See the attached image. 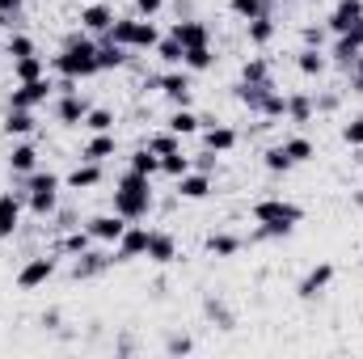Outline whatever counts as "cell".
<instances>
[{
    "label": "cell",
    "instance_id": "1",
    "mask_svg": "<svg viewBox=\"0 0 363 359\" xmlns=\"http://www.w3.org/2000/svg\"><path fill=\"white\" fill-rule=\"evenodd\" d=\"M51 68L60 77H72V81H85V77H97V43L89 38V30H72L64 38V51L51 60Z\"/></svg>",
    "mask_w": 363,
    "mask_h": 359
},
{
    "label": "cell",
    "instance_id": "2",
    "mask_svg": "<svg viewBox=\"0 0 363 359\" xmlns=\"http://www.w3.org/2000/svg\"><path fill=\"white\" fill-rule=\"evenodd\" d=\"M114 211L123 220H144L152 211V178L127 170L123 178L114 182Z\"/></svg>",
    "mask_w": 363,
    "mask_h": 359
},
{
    "label": "cell",
    "instance_id": "3",
    "mask_svg": "<svg viewBox=\"0 0 363 359\" xmlns=\"http://www.w3.org/2000/svg\"><path fill=\"white\" fill-rule=\"evenodd\" d=\"M254 220L258 224H283L296 233V224L304 220V207L300 203H287V199H258L254 203Z\"/></svg>",
    "mask_w": 363,
    "mask_h": 359
},
{
    "label": "cell",
    "instance_id": "4",
    "mask_svg": "<svg viewBox=\"0 0 363 359\" xmlns=\"http://www.w3.org/2000/svg\"><path fill=\"white\" fill-rule=\"evenodd\" d=\"M51 93H55V81H51V77H38V81H21L17 89L9 93V106H13V110H34V106H43Z\"/></svg>",
    "mask_w": 363,
    "mask_h": 359
},
{
    "label": "cell",
    "instance_id": "5",
    "mask_svg": "<svg viewBox=\"0 0 363 359\" xmlns=\"http://www.w3.org/2000/svg\"><path fill=\"white\" fill-rule=\"evenodd\" d=\"M148 85H152V89H161L174 106H190V93H194V81H190V72H186V68H169L165 77H152Z\"/></svg>",
    "mask_w": 363,
    "mask_h": 359
},
{
    "label": "cell",
    "instance_id": "6",
    "mask_svg": "<svg viewBox=\"0 0 363 359\" xmlns=\"http://www.w3.org/2000/svg\"><path fill=\"white\" fill-rule=\"evenodd\" d=\"M148 233H152V228H140V224L131 220V224L123 228V237L110 245V250H114V263H131V258H144V250H148Z\"/></svg>",
    "mask_w": 363,
    "mask_h": 359
},
{
    "label": "cell",
    "instance_id": "7",
    "mask_svg": "<svg viewBox=\"0 0 363 359\" xmlns=\"http://www.w3.org/2000/svg\"><path fill=\"white\" fill-rule=\"evenodd\" d=\"M55 270H60V263H55L51 254H38V258H30L26 267L17 270V287H26V292H30V287H43Z\"/></svg>",
    "mask_w": 363,
    "mask_h": 359
},
{
    "label": "cell",
    "instance_id": "8",
    "mask_svg": "<svg viewBox=\"0 0 363 359\" xmlns=\"http://www.w3.org/2000/svg\"><path fill=\"white\" fill-rule=\"evenodd\" d=\"M330 283H334V263H317V267L296 283V296H300V300H317V296H325Z\"/></svg>",
    "mask_w": 363,
    "mask_h": 359
},
{
    "label": "cell",
    "instance_id": "9",
    "mask_svg": "<svg viewBox=\"0 0 363 359\" xmlns=\"http://www.w3.org/2000/svg\"><path fill=\"white\" fill-rule=\"evenodd\" d=\"M144 258L157 263V267H169V263L178 258V241H174V233L152 228V233H148V250H144Z\"/></svg>",
    "mask_w": 363,
    "mask_h": 359
},
{
    "label": "cell",
    "instance_id": "10",
    "mask_svg": "<svg viewBox=\"0 0 363 359\" xmlns=\"http://www.w3.org/2000/svg\"><path fill=\"white\" fill-rule=\"evenodd\" d=\"M127 224H131V220H123L118 211H110V216H93L85 228L93 233V241H97V245H114V241L123 237V228H127Z\"/></svg>",
    "mask_w": 363,
    "mask_h": 359
},
{
    "label": "cell",
    "instance_id": "11",
    "mask_svg": "<svg viewBox=\"0 0 363 359\" xmlns=\"http://www.w3.org/2000/svg\"><path fill=\"white\" fill-rule=\"evenodd\" d=\"M17 228H21V194L0 190V241L17 237Z\"/></svg>",
    "mask_w": 363,
    "mask_h": 359
},
{
    "label": "cell",
    "instance_id": "12",
    "mask_svg": "<svg viewBox=\"0 0 363 359\" xmlns=\"http://www.w3.org/2000/svg\"><path fill=\"white\" fill-rule=\"evenodd\" d=\"M359 17H363V0H338L334 13H330V21H325V30L330 34H347Z\"/></svg>",
    "mask_w": 363,
    "mask_h": 359
},
{
    "label": "cell",
    "instance_id": "13",
    "mask_svg": "<svg viewBox=\"0 0 363 359\" xmlns=\"http://www.w3.org/2000/svg\"><path fill=\"white\" fill-rule=\"evenodd\" d=\"M89 110H93V106L81 97V93H64V97H60V106H55V118H60L64 127H81Z\"/></svg>",
    "mask_w": 363,
    "mask_h": 359
},
{
    "label": "cell",
    "instance_id": "14",
    "mask_svg": "<svg viewBox=\"0 0 363 359\" xmlns=\"http://www.w3.org/2000/svg\"><path fill=\"white\" fill-rule=\"evenodd\" d=\"M110 26H114V9H110V4L93 0V4H85V9H81V30H89V34H97V38H101Z\"/></svg>",
    "mask_w": 363,
    "mask_h": 359
},
{
    "label": "cell",
    "instance_id": "15",
    "mask_svg": "<svg viewBox=\"0 0 363 359\" xmlns=\"http://www.w3.org/2000/svg\"><path fill=\"white\" fill-rule=\"evenodd\" d=\"M169 34L178 38L182 47H211V30H207V21H194V17L178 21V26H174Z\"/></svg>",
    "mask_w": 363,
    "mask_h": 359
},
{
    "label": "cell",
    "instance_id": "16",
    "mask_svg": "<svg viewBox=\"0 0 363 359\" xmlns=\"http://www.w3.org/2000/svg\"><path fill=\"white\" fill-rule=\"evenodd\" d=\"M241 144V136L233 131V127H224V123H207V131H203V148H211V153H233Z\"/></svg>",
    "mask_w": 363,
    "mask_h": 359
},
{
    "label": "cell",
    "instance_id": "17",
    "mask_svg": "<svg viewBox=\"0 0 363 359\" xmlns=\"http://www.w3.org/2000/svg\"><path fill=\"white\" fill-rule=\"evenodd\" d=\"M34 170H38V148H34L30 140L13 144V153H9V174H13V178H26V174H34Z\"/></svg>",
    "mask_w": 363,
    "mask_h": 359
},
{
    "label": "cell",
    "instance_id": "18",
    "mask_svg": "<svg viewBox=\"0 0 363 359\" xmlns=\"http://www.w3.org/2000/svg\"><path fill=\"white\" fill-rule=\"evenodd\" d=\"M26 207L38 216V220H51L60 211V186H43V190H30L26 194Z\"/></svg>",
    "mask_w": 363,
    "mask_h": 359
},
{
    "label": "cell",
    "instance_id": "19",
    "mask_svg": "<svg viewBox=\"0 0 363 359\" xmlns=\"http://www.w3.org/2000/svg\"><path fill=\"white\" fill-rule=\"evenodd\" d=\"M233 93H237V101H241L245 110L262 114V110H267V101H271V93H274V81H262V85H245V81H241Z\"/></svg>",
    "mask_w": 363,
    "mask_h": 359
},
{
    "label": "cell",
    "instance_id": "20",
    "mask_svg": "<svg viewBox=\"0 0 363 359\" xmlns=\"http://www.w3.org/2000/svg\"><path fill=\"white\" fill-rule=\"evenodd\" d=\"M114 263V250L110 254H101V250H85V254H77V267H72V279H97L101 270Z\"/></svg>",
    "mask_w": 363,
    "mask_h": 359
},
{
    "label": "cell",
    "instance_id": "21",
    "mask_svg": "<svg viewBox=\"0 0 363 359\" xmlns=\"http://www.w3.org/2000/svg\"><path fill=\"white\" fill-rule=\"evenodd\" d=\"M127 64V47H118L114 38H97V72H118Z\"/></svg>",
    "mask_w": 363,
    "mask_h": 359
},
{
    "label": "cell",
    "instance_id": "22",
    "mask_svg": "<svg viewBox=\"0 0 363 359\" xmlns=\"http://www.w3.org/2000/svg\"><path fill=\"white\" fill-rule=\"evenodd\" d=\"M118 153V140H114V131H93V140L81 148V161H106V157H114Z\"/></svg>",
    "mask_w": 363,
    "mask_h": 359
},
{
    "label": "cell",
    "instance_id": "23",
    "mask_svg": "<svg viewBox=\"0 0 363 359\" xmlns=\"http://www.w3.org/2000/svg\"><path fill=\"white\" fill-rule=\"evenodd\" d=\"M207 194H211V174H199V170H190V174H182V178H178V199L199 203V199H207Z\"/></svg>",
    "mask_w": 363,
    "mask_h": 359
},
{
    "label": "cell",
    "instance_id": "24",
    "mask_svg": "<svg viewBox=\"0 0 363 359\" xmlns=\"http://www.w3.org/2000/svg\"><path fill=\"white\" fill-rule=\"evenodd\" d=\"M93 245H97V241H93V233L77 224V228H68V233L55 241V254H72V258H77V254H85V250H93Z\"/></svg>",
    "mask_w": 363,
    "mask_h": 359
},
{
    "label": "cell",
    "instance_id": "25",
    "mask_svg": "<svg viewBox=\"0 0 363 359\" xmlns=\"http://www.w3.org/2000/svg\"><path fill=\"white\" fill-rule=\"evenodd\" d=\"M161 43V30L152 17H135V30H131V51H152Z\"/></svg>",
    "mask_w": 363,
    "mask_h": 359
},
{
    "label": "cell",
    "instance_id": "26",
    "mask_svg": "<svg viewBox=\"0 0 363 359\" xmlns=\"http://www.w3.org/2000/svg\"><path fill=\"white\" fill-rule=\"evenodd\" d=\"M296 68H300V77H325V68H330V60H325V51L321 47H304L300 55H296Z\"/></svg>",
    "mask_w": 363,
    "mask_h": 359
},
{
    "label": "cell",
    "instance_id": "27",
    "mask_svg": "<svg viewBox=\"0 0 363 359\" xmlns=\"http://www.w3.org/2000/svg\"><path fill=\"white\" fill-rule=\"evenodd\" d=\"M241 237L237 233H207V241H203V250L207 254H216V258H233V254H241Z\"/></svg>",
    "mask_w": 363,
    "mask_h": 359
},
{
    "label": "cell",
    "instance_id": "28",
    "mask_svg": "<svg viewBox=\"0 0 363 359\" xmlns=\"http://www.w3.org/2000/svg\"><path fill=\"white\" fill-rule=\"evenodd\" d=\"M165 127H169L174 136H182V140H186V136L203 131V118H199L190 106H174V114H169V123H165Z\"/></svg>",
    "mask_w": 363,
    "mask_h": 359
},
{
    "label": "cell",
    "instance_id": "29",
    "mask_svg": "<svg viewBox=\"0 0 363 359\" xmlns=\"http://www.w3.org/2000/svg\"><path fill=\"white\" fill-rule=\"evenodd\" d=\"M34 110H13L9 106V114H4V136H17V140H26V136H34Z\"/></svg>",
    "mask_w": 363,
    "mask_h": 359
},
{
    "label": "cell",
    "instance_id": "30",
    "mask_svg": "<svg viewBox=\"0 0 363 359\" xmlns=\"http://www.w3.org/2000/svg\"><path fill=\"white\" fill-rule=\"evenodd\" d=\"M97 182H101V165H97V161H81V165L64 178V186H72V190H93Z\"/></svg>",
    "mask_w": 363,
    "mask_h": 359
},
{
    "label": "cell",
    "instance_id": "31",
    "mask_svg": "<svg viewBox=\"0 0 363 359\" xmlns=\"http://www.w3.org/2000/svg\"><path fill=\"white\" fill-rule=\"evenodd\" d=\"M127 170H135V174H144V178H157V174H161V157L144 144V148H135V153L127 157Z\"/></svg>",
    "mask_w": 363,
    "mask_h": 359
},
{
    "label": "cell",
    "instance_id": "32",
    "mask_svg": "<svg viewBox=\"0 0 363 359\" xmlns=\"http://www.w3.org/2000/svg\"><path fill=\"white\" fill-rule=\"evenodd\" d=\"M38 77H47L43 55H21V60H13V81H17V85H21V81H38Z\"/></svg>",
    "mask_w": 363,
    "mask_h": 359
},
{
    "label": "cell",
    "instance_id": "33",
    "mask_svg": "<svg viewBox=\"0 0 363 359\" xmlns=\"http://www.w3.org/2000/svg\"><path fill=\"white\" fill-rule=\"evenodd\" d=\"M274 30H279V26H274L271 13H262V17L245 21V34H250V43H254V47H267V43L274 38Z\"/></svg>",
    "mask_w": 363,
    "mask_h": 359
},
{
    "label": "cell",
    "instance_id": "34",
    "mask_svg": "<svg viewBox=\"0 0 363 359\" xmlns=\"http://www.w3.org/2000/svg\"><path fill=\"white\" fill-rule=\"evenodd\" d=\"M283 153L291 157V165H304V161H313V157H317V148H313V140H308V136H287V140H283Z\"/></svg>",
    "mask_w": 363,
    "mask_h": 359
},
{
    "label": "cell",
    "instance_id": "35",
    "mask_svg": "<svg viewBox=\"0 0 363 359\" xmlns=\"http://www.w3.org/2000/svg\"><path fill=\"white\" fill-rule=\"evenodd\" d=\"M330 60H334L338 68H351V64L359 60V47H355L347 34H338V38H334V47H330Z\"/></svg>",
    "mask_w": 363,
    "mask_h": 359
},
{
    "label": "cell",
    "instance_id": "36",
    "mask_svg": "<svg viewBox=\"0 0 363 359\" xmlns=\"http://www.w3.org/2000/svg\"><path fill=\"white\" fill-rule=\"evenodd\" d=\"M211 64H216L211 47H186V55H182V68H186V72H207Z\"/></svg>",
    "mask_w": 363,
    "mask_h": 359
},
{
    "label": "cell",
    "instance_id": "37",
    "mask_svg": "<svg viewBox=\"0 0 363 359\" xmlns=\"http://www.w3.org/2000/svg\"><path fill=\"white\" fill-rule=\"evenodd\" d=\"M313 110H317V106H313L308 93H287V118H291V123H308Z\"/></svg>",
    "mask_w": 363,
    "mask_h": 359
},
{
    "label": "cell",
    "instance_id": "38",
    "mask_svg": "<svg viewBox=\"0 0 363 359\" xmlns=\"http://www.w3.org/2000/svg\"><path fill=\"white\" fill-rule=\"evenodd\" d=\"M203 313H207V321H216L220 330H233V326H237V317L228 313V304H224V300H216V296H207V300H203Z\"/></svg>",
    "mask_w": 363,
    "mask_h": 359
},
{
    "label": "cell",
    "instance_id": "39",
    "mask_svg": "<svg viewBox=\"0 0 363 359\" xmlns=\"http://www.w3.org/2000/svg\"><path fill=\"white\" fill-rule=\"evenodd\" d=\"M152 51H157V60H161V64H169V68H182V55H186V47H182L174 34H165V38H161Z\"/></svg>",
    "mask_w": 363,
    "mask_h": 359
},
{
    "label": "cell",
    "instance_id": "40",
    "mask_svg": "<svg viewBox=\"0 0 363 359\" xmlns=\"http://www.w3.org/2000/svg\"><path fill=\"white\" fill-rule=\"evenodd\" d=\"M241 81H245V85H262V81H271V64L258 60V55L245 60V64H241Z\"/></svg>",
    "mask_w": 363,
    "mask_h": 359
},
{
    "label": "cell",
    "instance_id": "41",
    "mask_svg": "<svg viewBox=\"0 0 363 359\" xmlns=\"http://www.w3.org/2000/svg\"><path fill=\"white\" fill-rule=\"evenodd\" d=\"M228 9H233L241 21H254V17L271 13V0H228Z\"/></svg>",
    "mask_w": 363,
    "mask_h": 359
},
{
    "label": "cell",
    "instance_id": "42",
    "mask_svg": "<svg viewBox=\"0 0 363 359\" xmlns=\"http://www.w3.org/2000/svg\"><path fill=\"white\" fill-rule=\"evenodd\" d=\"M148 148H152L157 157H169V153H178V148H182V136H174V131L165 127V131H157V136H148Z\"/></svg>",
    "mask_w": 363,
    "mask_h": 359
},
{
    "label": "cell",
    "instance_id": "43",
    "mask_svg": "<svg viewBox=\"0 0 363 359\" xmlns=\"http://www.w3.org/2000/svg\"><path fill=\"white\" fill-rule=\"evenodd\" d=\"M262 165H267L271 174H291V170H296V165H291V157L283 153V144H274V148L262 153Z\"/></svg>",
    "mask_w": 363,
    "mask_h": 359
},
{
    "label": "cell",
    "instance_id": "44",
    "mask_svg": "<svg viewBox=\"0 0 363 359\" xmlns=\"http://www.w3.org/2000/svg\"><path fill=\"white\" fill-rule=\"evenodd\" d=\"M161 174H165V178H174L178 182L182 174H190V157H186V153H169V157H161Z\"/></svg>",
    "mask_w": 363,
    "mask_h": 359
},
{
    "label": "cell",
    "instance_id": "45",
    "mask_svg": "<svg viewBox=\"0 0 363 359\" xmlns=\"http://www.w3.org/2000/svg\"><path fill=\"white\" fill-rule=\"evenodd\" d=\"M85 127L89 131H114V110L110 106H93L89 114H85Z\"/></svg>",
    "mask_w": 363,
    "mask_h": 359
},
{
    "label": "cell",
    "instance_id": "46",
    "mask_svg": "<svg viewBox=\"0 0 363 359\" xmlns=\"http://www.w3.org/2000/svg\"><path fill=\"white\" fill-rule=\"evenodd\" d=\"M4 51H9L13 60H21V55H38V51H34V38H30V34H9Z\"/></svg>",
    "mask_w": 363,
    "mask_h": 359
},
{
    "label": "cell",
    "instance_id": "47",
    "mask_svg": "<svg viewBox=\"0 0 363 359\" xmlns=\"http://www.w3.org/2000/svg\"><path fill=\"white\" fill-rule=\"evenodd\" d=\"M342 140H347L351 148H363V114H355V118L342 127Z\"/></svg>",
    "mask_w": 363,
    "mask_h": 359
},
{
    "label": "cell",
    "instance_id": "48",
    "mask_svg": "<svg viewBox=\"0 0 363 359\" xmlns=\"http://www.w3.org/2000/svg\"><path fill=\"white\" fill-rule=\"evenodd\" d=\"M287 114V93H271V101H267V110H262V118H283Z\"/></svg>",
    "mask_w": 363,
    "mask_h": 359
},
{
    "label": "cell",
    "instance_id": "49",
    "mask_svg": "<svg viewBox=\"0 0 363 359\" xmlns=\"http://www.w3.org/2000/svg\"><path fill=\"white\" fill-rule=\"evenodd\" d=\"M216 157H220V153H211V148H207V153L190 157V170H199V174H211V170H216Z\"/></svg>",
    "mask_w": 363,
    "mask_h": 359
},
{
    "label": "cell",
    "instance_id": "50",
    "mask_svg": "<svg viewBox=\"0 0 363 359\" xmlns=\"http://www.w3.org/2000/svg\"><path fill=\"white\" fill-rule=\"evenodd\" d=\"M165 351H169V355H190V351H194V343H190L186 334H174V338L165 343Z\"/></svg>",
    "mask_w": 363,
    "mask_h": 359
},
{
    "label": "cell",
    "instance_id": "51",
    "mask_svg": "<svg viewBox=\"0 0 363 359\" xmlns=\"http://www.w3.org/2000/svg\"><path fill=\"white\" fill-rule=\"evenodd\" d=\"M300 38H304V47H321V43H325V30H321V26H304Z\"/></svg>",
    "mask_w": 363,
    "mask_h": 359
},
{
    "label": "cell",
    "instance_id": "52",
    "mask_svg": "<svg viewBox=\"0 0 363 359\" xmlns=\"http://www.w3.org/2000/svg\"><path fill=\"white\" fill-rule=\"evenodd\" d=\"M161 9H165V0H135V13L140 17H157Z\"/></svg>",
    "mask_w": 363,
    "mask_h": 359
},
{
    "label": "cell",
    "instance_id": "53",
    "mask_svg": "<svg viewBox=\"0 0 363 359\" xmlns=\"http://www.w3.org/2000/svg\"><path fill=\"white\" fill-rule=\"evenodd\" d=\"M21 13V0H0V17H17Z\"/></svg>",
    "mask_w": 363,
    "mask_h": 359
},
{
    "label": "cell",
    "instance_id": "54",
    "mask_svg": "<svg viewBox=\"0 0 363 359\" xmlns=\"http://www.w3.org/2000/svg\"><path fill=\"white\" fill-rule=\"evenodd\" d=\"M347 38H351V43H355V47L363 51V17L355 21V26H351V30H347Z\"/></svg>",
    "mask_w": 363,
    "mask_h": 359
},
{
    "label": "cell",
    "instance_id": "55",
    "mask_svg": "<svg viewBox=\"0 0 363 359\" xmlns=\"http://www.w3.org/2000/svg\"><path fill=\"white\" fill-rule=\"evenodd\" d=\"M313 106H317V110H325V114H330V110H338V97H334V93H325V97H321V101H313Z\"/></svg>",
    "mask_w": 363,
    "mask_h": 359
},
{
    "label": "cell",
    "instance_id": "56",
    "mask_svg": "<svg viewBox=\"0 0 363 359\" xmlns=\"http://www.w3.org/2000/svg\"><path fill=\"white\" fill-rule=\"evenodd\" d=\"M43 326H47V330H55V326H60V313H55V309H51V313H43Z\"/></svg>",
    "mask_w": 363,
    "mask_h": 359
},
{
    "label": "cell",
    "instance_id": "57",
    "mask_svg": "<svg viewBox=\"0 0 363 359\" xmlns=\"http://www.w3.org/2000/svg\"><path fill=\"white\" fill-rule=\"evenodd\" d=\"M351 77H363V51H359V60L351 64Z\"/></svg>",
    "mask_w": 363,
    "mask_h": 359
},
{
    "label": "cell",
    "instance_id": "58",
    "mask_svg": "<svg viewBox=\"0 0 363 359\" xmlns=\"http://www.w3.org/2000/svg\"><path fill=\"white\" fill-rule=\"evenodd\" d=\"M351 203H355V207H359V211H363V186H359V190H355V194H351Z\"/></svg>",
    "mask_w": 363,
    "mask_h": 359
},
{
    "label": "cell",
    "instance_id": "59",
    "mask_svg": "<svg viewBox=\"0 0 363 359\" xmlns=\"http://www.w3.org/2000/svg\"><path fill=\"white\" fill-rule=\"evenodd\" d=\"M351 85H355V93H363V77H351Z\"/></svg>",
    "mask_w": 363,
    "mask_h": 359
},
{
    "label": "cell",
    "instance_id": "60",
    "mask_svg": "<svg viewBox=\"0 0 363 359\" xmlns=\"http://www.w3.org/2000/svg\"><path fill=\"white\" fill-rule=\"evenodd\" d=\"M0 47H4V43H0Z\"/></svg>",
    "mask_w": 363,
    "mask_h": 359
},
{
    "label": "cell",
    "instance_id": "61",
    "mask_svg": "<svg viewBox=\"0 0 363 359\" xmlns=\"http://www.w3.org/2000/svg\"><path fill=\"white\" fill-rule=\"evenodd\" d=\"M271 4H274V0H271Z\"/></svg>",
    "mask_w": 363,
    "mask_h": 359
}]
</instances>
